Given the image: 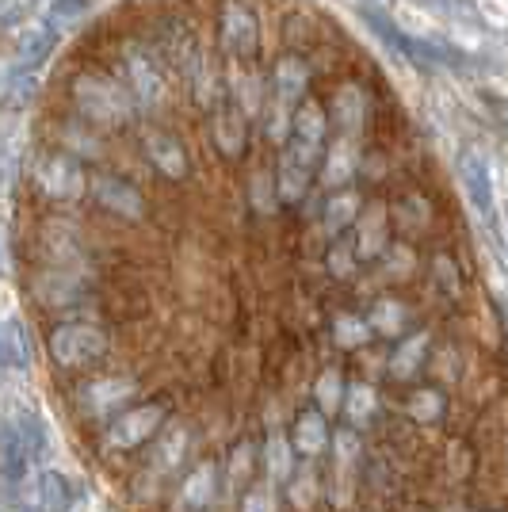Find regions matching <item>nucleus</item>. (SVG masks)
<instances>
[{
    "mask_svg": "<svg viewBox=\"0 0 508 512\" xmlns=\"http://www.w3.org/2000/svg\"><path fill=\"white\" fill-rule=\"evenodd\" d=\"M92 12V0H50V12H46V23H50V31L54 27H73V23H81Z\"/></svg>",
    "mask_w": 508,
    "mask_h": 512,
    "instance_id": "0eeeda50",
    "label": "nucleus"
},
{
    "mask_svg": "<svg viewBox=\"0 0 508 512\" xmlns=\"http://www.w3.org/2000/svg\"><path fill=\"white\" fill-rule=\"evenodd\" d=\"M329 444V428H325V417L318 409H306L295 421V448L302 455H318L321 448Z\"/></svg>",
    "mask_w": 508,
    "mask_h": 512,
    "instance_id": "20e7f679",
    "label": "nucleus"
},
{
    "mask_svg": "<svg viewBox=\"0 0 508 512\" xmlns=\"http://www.w3.org/2000/svg\"><path fill=\"white\" fill-rule=\"evenodd\" d=\"M455 276H459V272H455V264H451L447 256H440V260H436V283L444 279L447 295H459V279Z\"/></svg>",
    "mask_w": 508,
    "mask_h": 512,
    "instance_id": "f3484780",
    "label": "nucleus"
},
{
    "mask_svg": "<svg viewBox=\"0 0 508 512\" xmlns=\"http://www.w3.org/2000/svg\"><path fill=\"white\" fill-rule=\"evenodd\" d=\"M268 470H272L276 478H283V474L291 470V448H287L283 436H272V440H268Z\"/></svg>",
    "mask_w": 508,
    "mask_h": 512,
    "instance_id": "4468645a",
    "label": "nucleus"
},
{
    "mask_svg": "<svg viewBox=\"0 0 508 512\" xmlns=\"http://www.w3.org/2000/svg\"><path fill=\"white\" fill-rule=\"evenodd\" d=\"M360 253L363 256H375V253H382V245H386V226H382V218L379 214H367L360 222Z\"/></svg>",
    "mask_w": 508,
    "mask_h": 512,
    "instance_id": "9b49d317",
    "label": "nucleus"
},
{
    "mask_svg": "<svg viewBox=\"0 0 508 512\" xmlns=\"http://www.w3.org/2000/svg\"><path fill=\"white\" fill-rule=\"evenodd\" d=\"M54 50H58V31H50V27L31 31V39H27V46H23V69H35V65L50 62Z\"/></svg>",
    "mask_w": 508,
    "mask_h": 512,
    "instance_id": "423d86ee",
    "label": "nucleus"
},
{
    "mask_svg": "<svg viewBox=\"0 0 508 512\" xmlns=\"http://www.w3.org/2000/svg\"><path fill=\"white\" fill-rule=\"evenodd\" d=\"M459 180H463L474 211L482 214L486 222H493V172H489V165L482 161V153H474V150L459 153Z\"/></svg>",
    "mask_w": 508,
    "mask_h": 512,
    "instance_id": "f03ea898",
    "label": "nucleus"
},
{
    "mask_svg": "<svg viewBox=\"0 0 508 512\" xmlns=\"http://www.w3.org/2000/svg\"><path fill=\"white\" fill-rule=\"evenodd\" d=\"M482 100H486L489 111H493L497 119H505V127H508V100H501V96H493V92H482Z\"/></svg>",
    "mask_w": 508,
    "mask_h": 512,
    "instance_id": "6ab92c4d",
    "label": "nucleus"
},
{
    "mask_svg": "<svg viewBox=\"0 0 508 512\" xmlns=\"http://www.w3.org/2000/svg\"><path fill=\"white\" fill-rule=\"evenodd\" d=\"M241 512H276V501H272V493L268 490H253L249 497H245Z\"/></svg>",
    "mask_w": 508,
    "mask_h": 512,
    "instance_id": "a211bd4d",
    "label": "nucleus"
},
{
    "mask_svg": "<svg viewBox=\"0 0 508 512\" xmlns=\"http://www.w3.org/2000/svg\"><path fill=\"white\" fill-rule=\"evenodd\" d=\"M306 85H310V69L298 62V58H283L272 69V96L283 107H298L306 100Z\"/></svg>",
    "mask_w": 508,
    "mask_h": 512,
    "instance_id": "7ed1b4c3",
    "label": "nucleus"
},
{
    "mask_svg": "<svg viewBox=\"0 0 508 512\" xmlns=\"http://www.w3.org/2000/svg\"><path fill=\"white\" fill-rule=\"evenodd\" d=\"M360 20L379 35L382 43L390 46V50H398L405 62L424 69V73H432V69H455V73H466V54L463 50H455V46L447 43H432V39H417V35H409L402 31L398 23L390 20L382 8H371V4H360Z\"/></svg>",
    "mask_w": 508,
    "mask_h": 512,
    "instance_id": "f257e3e1",
    "label": "nucleus"
},
{
    "mask_svg": "<svg viewBox=\"0 0 508 512\" xmlns=\"http://www.w3.org/2000/svg\"><path fill=\"white\" fill-rule=\"evenodd\" d=\"M4 356H8V352H4V341H0V360H4Z\"/></svg>",
    "mask_w": 508,
    "mask_h": 512,
    "instance_id": "aec40b11",
    "label": "nucleus"
},
{
    "mask_svg": "<svg viewBox=\"0 0 508 512\" xmlns=\"http://www.w3.org/2000/svg\"><path fill=\"white\" fill-rule=\"evenodd\" d=\"M409 413H413L417 421H440V413H444V398H440L436 390H421V394L409 402Z\"/></svg>",
    "mask_w": 508,
    "mask_h": 512,
    "instance_id": "f8f14e48",
    "label": "nucleus"
},
{
    "mask_svg": "<svg viewBox=\"0 0 508 512\" xmlns=\"http://www.w3.org/2000/svg\"><path fill=\"white\" fill-rule=\"evenodd\" d=\"M424 8H432V12H440V16H451V20H463V23H474V27H482V12L470 4V0H421Z\"/></svg>",
    "mask_w": 508,
    "mask_h": 512,
    "instance_id": "9d476101",
    "label": "nucleus"
},
{
    "mask_svg": "<svg viewBox=\"0 0 508 512\" xmlns=\"http://www.w3.org/2000/svg\"><path fill=\"white\" fill-rule=\"evenodd\" d=\"M375 325H379V333H398V325H402V306H398V302H382L379 310H375Z\"/></svg>",
    "mask_w": 508,
    "mask_h": 512,
    "instance_id": "2eb2a0df",
    "label": "nucleus"
},
{
    "mask_svg": "<svg viewBox=\"0 0 508 512\" xmlns=\"http://www.w3.org/2000/svg\"><path fill=\"white\" fill-rule=\"evenodd\" d=\"M325 211H329V218H325V222H329V230L337 234V230H344V226H348V222L356 218V211H360V195H356V192H340V195H333Z\"/></svg>",
    "mask_w": 508,
    "mask_h": 512,
    "instance_id": "6e6552de",
    "label": "nucleus"
},
{
    "mask_svg": "<svg viewBox=\"0 0 508 512\" xmlns=\"http://www.w3.org/2000/svg\"><path fill=\"white\" fill-rule=\"evenodd\" d=\"M333 333H337V344H344V348H360V344L371 337L367 321H360V318H340Z\"/></svg>",
    "mask_w": 508,
    "mask_h": 512,
    "instance_id": "ddd939ff",
    "label": "nucleus"
},
{
    "mask_svg": "<svg viewBox=\"0 0 508 512\" xmlns=\"http://www.w3.org/2000/svg\"><path fill=\"white\" fill-rule=\"evenodd\" d=\"M344 398H348V421L352 425H367V417H371V409H375V394H371V386L363 383H352L344 390Z\"/></svg>",
    "mask_w": 508,
    "mask_h": 512,
    "instance_id": "1a4fd4ad",
    "label": "nucleus"
},
{
    "mask_svg": "<svg viewBox=\"0 0 508 512\" xmlns=\"http://www.w3.org/2000/svg\"><path fill=\"white\" fill-rule=\"evenodd\" d=\"M424 352H428V337L417 333L413 341H405L398 352H394V360H390V371H394V379H409L417 367H421Z\"/></svg>",
    "mask_w": 508,
    "mask_h": 512,
    "instance_id": "39448f33",
    "label": "nucleus"
},
{
    "mask_svg": "<svg viewBox=\"0 0 508 512\" xmlns=\"http://www.w3.org/2000/svg\"><path fill=\"white\" fill-rule=\"evenodd\" d=\"M318 398H321V406H325V409H333L340 402V375H337V371H325V375H321Z\"/></svg>",
    "mask_w": 508,
    "mask_h": 512,
    "instance_id": "dca6fc26",
    "label": "nucleus"
}]
</instances>
